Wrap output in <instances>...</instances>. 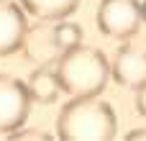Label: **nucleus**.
I'll use <instances>...</instances> for the list:
<instances>
[{"mask_svg": "<svg viewBox=\"0 0 146 141\" xmlns=\"http://www.w3.org/2000/svg\"><path fill=\"white\" fill-rule=\"evenodd\" d=\"M80 44H82V28L77 23L67 21V18L64 21H56V26L51 31V46L62 54V51H69V49H74Z\"/></svg>", "mask_w": 146, "mask_h": 141, "instance_id": "1a4fd4ad", "label": "nucleus"}, {"mask_svg": "<svg viewBox=\"0 0 146 141\" xmlns=\"http://www.w3.org/2000/svg\"><path fill=\"white\" fill-rule=\"evenodd\" d=\"M54 69H56L62 92H67L69 98L100 95L110 77L108 57L100 49L85 46V44H80L69 51H62Z\"/></svg>", "mask_w": 146, "mask_h": 141, "instance_id": "f03ea898", "label": "nucleus"}, {"mask_svg": "<svg viewBox=\"0 0 146 141\" xmlns=\"http://www.w3.org/2000/svg\"><path fill=\"white\" fill-rule=\"evenodd\" d=\"M126 139L136 141V139H146V128H133V131H128V136Z\"/></svg>", "mask_w": 146, "mask_h": 141, "instance_id": "9b49d317", "label": "nucleus"}, {"mask_svg": "<svg viewBox=\"0 0 146 141\" xmlns=\"http://www.w3.org/2000/svg\"><path fill=\"white\" fill-rule=\"evenodd\" d=\"M28 92L33 98V103H54L62 92V85H59V77H56V69H49V67H38L28 74Z\"/></svg>", "mask_w": 146, "mask_h": 141, "instance_id": "6e6552de", "label": "nucleus"}, {"mask_svg": "<svg viewBox=\"0 0 146 141\" xmlns=\"http://www.w3.org/2000/svg\"><path fill=\"white\" fill-rule=\"evenodd\" d=\"M141 3L139 0H100L98 5V28L110 39H131L141 26Z\"/></svg>", "mask_w": 146, "mask_h": 141, "instance_id": "7ed1b4c3", "label": "nucleus"}, {"mask_svg": "<svg viewBox=\"0 0 146 141\" xmlns=\"http://www.w3.org/2000/svg\"><path fill=\"white\" fill-rule=\"evenodd\" d=\"M110 77L123 87H141L146 82V51L136 46L118 49L115 59L110 62Z\"/></svg>", "mask_w": 146, "mask_h": 141, "instance_id": "423d86ee", "label": "nucleus"}, {"mask_svg": "<svg viewBox=\"0 0 146 141\" xmlns=\"http://www.w3.org/2000/svg\"><path fill=\"white\" fill-rule=\"evenodd\" d=\"M141 18H144V21H146V0H144V3H141Z\"/></svg>", "mask_w": 146, "mask_h": 141, "instance_id": "f8f14e48", "label": "nucleus"}, {"mask_svg": "<svg viewBox=\"0 0 146 141\" xmlns=\"http://www.w3.org/2000/svg\"><path fill=\"white\" fill-rule=\"evenodd\" d=\"M115 131V110L98 95L72 98L62 105L56 118V136L64 141H108Z\"/></svg>", "mask_w": 146, "mask_h": 141, "instance_id": "f257e3e1", "label": "nucleus"}, {"mask_svg": "<svg viewBox=\"0 0 146 141\" xmlns=\"http://www.w3.org/2000/svg\"><path fill=\"white\" fill-rule=\"evenodd\" d=\"M31 103L33 98L26 82L10 74H0V134H15L23 128Z\"/></svg>", "mask_w": 146, "mask_h": 141, "instance_id": "20e7f679", "label": "nucleus"}, {"mask_svg": "<svg viewBox=\"0 0 146 141\" xmlns=\"http://www.w3.org/2000/svg\"><path fill=\"white\" fill-rule=\"evenodd\" d=\"M28 39V21L23 5L13 0H0V57L15 54Z\"/></svg>", "mask_w": 146, "mask_h": 141, "instance_id": "39448f33", "label": "nucleus"}, {"mask_svg": "<svg viewBox=\"0 0 146 141\" xmlns=\"http://www.w3.org/2000/svg\"><path fill=\"white\" fill-rule=\"evenodd\" d=\"M21 5L28 15H33L44 23H56L74 13L80 0H21Z\"/></svg>", "mask_w": 146, "mask_h": 141, "instance_id": "0eeeda50", "label": "nucleus"}, {"mask_svg": "<svg viewBox=\"0 0 146 141\" xmlns=\"http://www.w3.org/2000/svg\"><path fill=\"white\" fill-rule=\"evenodd\" d=\"M136 110L146 118V82L141 87H136Z\"/></svg>", "mask_w": 146, "mask_h": 141, "instance_id": "9d476101", "label": "nucleus"}]
</instances>
